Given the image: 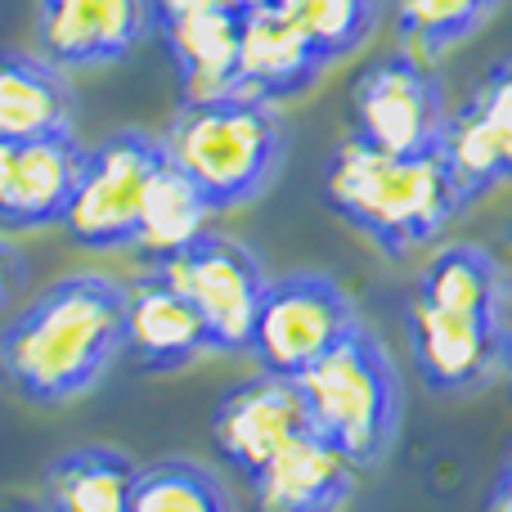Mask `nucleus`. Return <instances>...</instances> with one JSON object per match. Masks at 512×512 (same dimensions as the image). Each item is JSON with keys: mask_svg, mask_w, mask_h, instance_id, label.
I'll return each instance as SVG.
<instances>
[{"mask_svg": "<svg viewBox=\"0 0 512 512\" xmlns=\"http://www.w3.org/2000/svg\"><path fill=\"white\" fill-rule=\"evenodd\" d=\"M486 512H512V508H504V504H486Z\"/></svg>", "mask_w": 512, "mask_h": 512, "instance_id": "obj_30", "label": "nucleus"}, {"mask_svg": "<svg viewBox=\"0 0 512 512\" xmlns=\"http://www.w3.org/2000/svg\"><path fill=\"white\" fill-rule=\"evenodd\" d=\"M445 95L436 72L414 54H382L351 81V135L382 153H436L445 144Z\"/></svg>", "mask_w": 512, "mask_h": 512, "instance_id": "obj_7", "label": "nucleus"}, {"mask_svg": "<svg viewBox=\"0 0 512 512\" xmlns=\"http://www.w3.org/2000/svg\"><path fill=\"white\" fill-rule=\"evenodd\" d=\"M486 504H504V508H512V454H508V463H504V472H499V481H495V490H490Z\"/></svg>", "mask_w": 512, "mask_h": 512, "instance_id": "obj_27", "label": "nucleus"}, {"mask_svg": "<svg viewBox=\"0 0 512 512\" xmlns=\"http://www.w3.org/2000/svg\"><path fill=\"white\" fill-rule=\"evenodd\" d=\"M171 167H180L216 212L248 207L279 180L288 158V126L279 108L252 95L180 104L158 135Z\"/></svg>", "mask_w": 512, "mask_h": 512, "instance_id": "obj_3", "label": "nucleus"}, {"mask_svg": "<svg viewBox=\"0 0 512 512\" xmlns=\"http://www.w3.org/2000/svg\"><path fill=\"white\" fill-rule=\"evenodd\" d=\"M301 432H310L306 400L297 378H279V373H261L230 387L212 414L216 454L248 481Z\"/></svg>", "mask_w": 512, "mask_h": 512, "instance_id": "obj_11", "label": "nucleus"}, {"mask_svg": "<svg viewBox=\"0 0 512 512\" xmlns=\"http://www.w3.org/2000/svg\"><path fill=\"white\" fill-rule=\"evenodd\" d=\"M504 319H508V360H504V373L512 378V288L504 283Z\"/></svg>", "mask_w": 512, "mask_h": 512, "instance_id": "obj_28", "label": "nucleus"}, {"mask_svg": "<svg viewBox=\"0 0 512 512\" xmlns=\"http://www.w3.org/2000/svg\"><path fill=\"white\" fill-rule=\"evenodd\" d=\"M441 149L472 203L512 180V59L495 63L468 104L450 117Z\"/></svg>", "mask_w": 512, "mask_h": 512, "instance_id": "obj_14", "label": "nucleus"}, {"mask_svg": "<svg viewBox=\"0 0 512 512\" xmlns=\"http://www.w3.org/2000/svg\"><path fill=\"white\" fill-rule=\"evenodd\" d=\"M153 27V0H36V54L63 72L131 59Z\"/></svg>", "mask_w": 512, "mask_h": 512, "instance_id": "obj_10", "label": "nucleus"}, {"mask_svg": "<svg viewBox=\"0 0 512 512\" xmlns=\"http://www.w3.org/2000/svg\"><path fill=\"white\" fill-rule=\"evenodd\" d=\"M256 512H342L355 495V468L315 432L288 441L252 477Z\"/></svg>", "mask_w": 512, "mask_h": 512, "instance_id": "obj_16", "label": "nucleus"}, {"mask_svg": "<svg viewBox=\"0 0 512 512\" xmlns=\"http://www.w3.org/2000/svg\"><path fill=\"white\" fill-rule=\"evenodd\" d=\"M216 351L207 319L167 283L162 270H144L126 283L122 355L144 373H180L198 355Z\"/></svg>", "mask_w": 512, "mask_h": 512, "instance_id": "obj_13", "label": "nucleus"}, {"mask_svg": "<svg viewBox=\"0 0 512 512\" xmlns=\"http://www.w3.org/2000/svg\"><path fill=\"white\" fill-rule=\"evenodd\" d=\"M23 283H27V261L18 256V248H9V243L0 239V310L18 297Z\"/></svg>", "mask_w": 512, "mask_h": 512, "instance_id": "obj_25", "label": "nucleus"}, {"mask_svg": "<svg viewBox=\"0 0 512 512\" xmlns=\"http://www.w3.org/2000/svg\"><path fill=\"white\" fill-rule=\"evenodd\" d=\"M297 387L310 432L324 436L355 472L387 459L405 418V378L369 328H351L324 360L301 373Z\"/></svg>", "mask_w": 512, "mask_h": 512, "instance_id": "obj_4", "label": "nucleus"}, {"mask_svg": "<svg viewBox=\"0 0 512 512\" xmlns=\"http://www.w3.org/2000/svg\"><path fill=\"white\" fill-rule=\"evenodd\" d=\"M167 274V283L207 319L212 328V346L225 355L248 351L256 306L265 297V274L261 256L248 243L230 239V234H198L185 252H176L171 261L153 265Z\"/></svg>", "mask_w": 512, "mask_h": 512, "instance_id": "obj_8", "label": "nucleus"}, {"mask_svg": "<svg viewBox=\"0 0 512 512\" xmlns=\"http://www.w3.org/2000/svg\"><path fill=\"white\" fill-rule=\"evenodd\" d=\"M243 5H279V0H243Z\"/></svg>", "mask_w": 512, "mask_h": 512, "instance_id": "obj_29", "label": "nucleus"}, {"mask_svg": "<svg viewBox=\"0 0 512 512\" xmlns=\"http://www.w3.org/2000/svg\"><path fill=\"white\" fill-rule=\"evenodd\" d=\"M490 5H499V0H490Z\"/></svg>", "mask_w": 512, "mask_h": 512, "instance_id": "obj_32", "label": "nucleus"}, {"mask_svg": "<svg viewBox=\"0 0 512 512\" xmlns=\"http://www.w3.org/2000/svg\"><path fill=\"white\" fill-rule=\"evenodd\" d=\"M131 512H234L225 481L194 459H158L135 472Z\"/></svg>", "mask_w": 512, "mask_h": 512, "instance_id": "obj_22", "label": "nucleus"}, {"mask_svg": "<svg viewBox=\"0 0 512 512\" xmlns=\"http://www.w3.org/2000/svg\"><path fill=\"white\" fill-rule=\"evenodd\" d=\"M14 512H45V508H14Z\"/></svg>", "mask_w": 512, "mask_h": 512, "instance_id": "obj_31", "label": "nucleus"}, {"mask_svg": "<svg viewBox=\"0 0 512 512\" xmlns=\"http://www.w3.org/2000/svg\"><path fill=\"white\" fill-rule=\"evenodd\" d=\"M414 297L432 306H468V310H504V274L495 256L477 243H450L423 265Z\"/></svg>", "mask_w": 512, "mask_h": 512, "instance_id": "obj_21", "label": "nucleus"}, {"mask_svg": "<svg viewBox=\"0 0 512 512\" xmlns=\"http://www.w3.org/2000/svg\"><path fill=\"white\" fill-rule=\"evenodd\" d=\"M81 162L86 149L77 131L41 135V140H0V230L63 225Z\"/></svg>", "mask_w": 512, "mask_h": 512, "instance_id": "obj_12", "label": "nucleus"}, {"mask_svg": "<svg viewBox=\"0 0 512 512\" xmlns=\"http://www.w3.org/2000/svg\"><path fill=\"white\" fill-rule=\"evenodd\" d=\"M167 162L162 140L149 131H117L86 149L72 203L63 212V230L86 252H122L135 243L140 207L153 171Z\"/></svg>", "mask_w": 512, "mask_h": 512, "instance_id": "obj_6", "label": "nucleus"}, {"mask_svg": "<svg viewBox=\"0 0 512 512\" xmlns=\"http://www.w3.org/2000/svg\"><path fill=\"white\" fill-rule=\"evenodd\" d=\"M216 207L207 203V194L185 176L180 167L162 162L149 180V194L140 207V225H135V243L131 248L144 256L149 265L171 261L176 252H185L198 234H207Z\"/></svg>", "mask_w": 512, "mask_h": 512, "instance_id": "obj_20", "label": "nucleus"}, {"mask_svg": "<svg viewBox=\"0 0 512 512\" xmlns=\"http://www.w3.org/2000/svg\"><path fill=\"white\" fill-rule=\"evenodd\" d=\"M77 126V95L41 54L0 50V140H41Z\"/></svg>", "mask_w": 512, "mask_h": 512, "instance_id": "obj_18", "label": "nucleus"}, {"mask_svg": "<svg viewBox=\"0 0 512 512\" xmlns=\"http://www.w3.org/2000/svg\"><path fill=\"white\" fill-rule=\"evenodd\" d=\"M126 283L81 270L54 279L0 328V378L32 405L95 391L122 360Z\"/></svg>", "mask_w": 512, "mask_h": 512, "instance_id": "obj_1", "label": "nucleus"}, {"mask_svg": "<svg viewBox=\"0 0 512 512\" xmlns=\"http://www.w3.org/2000/svg\"><path fill=\"white\" fill-rule=\"evenodd\" d=\"M162 50L180 81V104H203L239 90V14L198 9V14L158 18Z\"/></svg>", "mask_w": 512, "mask_h": 512, "instance_id": "obj_17", "label": "nucleus"}, {"mask_svg": "<svg viewBox=\"0 0 512 512\" xmlns=\"http://www.w3.org/2000/svg\"><path fill=\"white\" fill-rule=\"evenodd\" d=\"M324 63L364 50L378 27V0H279Z\"/></svg>", "mask_w": 512, "mask_h": 512, "instance_id": "obj_24", "label": "nucleus"}, {"mask_svg": "<svg viewBox=\"0 0 512 512\" xmlns=\"http://www.w3.org/2000/svg\"><path fill=\"white\" fill-rule=\"evenodd\" d=\"M198 9H234L243 14V0H153V14L158 18H176V14H198Z\"/></svg>", "mask_w": 512, "mask_h": 512, "instance_id": "obj_26", "label": "nucleus"}, {"mask_svg": "<svg viewBox=\"0 0 512 512\" xmlns=\"http://www.w3.org/2000/svg\"><path fill=\"white\" fill-rule=\"evenodd\" d=\"M490 9V0H396V32L414 59L436 63L468 41Z\"/></svg>", "mask_w": 512, "mask_h": 512, "instance_id": "obj_23", "label": "nucleus"}, {"mask_svg": "<svg viewBox=\"0 0 512 512\" xmlns=\"http://www.w3.org/2000/svg\"><path fill=\"white\" fill-rule=\"evenodd\" d=\"M324 203L378 252L400 261L441 239L472 207V198L463 194L445 149L405 158L369 149L351 135L324 167Z\"/></svg>", "mask_w": 512, "mask_h": 512, "instance_id": "obj_2", "label": "nucleus"}, {"mask_svg": "<svg viewBox=\"0 0 512 512\" xmlns=\"http://www.w3.org/2000/svg\"><path fill=\"white\" fill-rule=\"evenodd\" d=\"M324 68L283 5H248L239 14V95L283 104L315 86Z\"/></svg>", "mask_w": 512, "mask_h": 512, "instance_id": "obj_15", "label": "nucleus"}, {"mask_svg": "<svg viewBox=\"0 0 512 512\" xmlns=\"http://www.w3.org/2000/svg\"><path fill=\"white\" fill-rule=\"evenodd\" d=\"M360 324L364 319L342 283L319 270H297L265 283V297L252 319L248 355L261 373L301 378Z\"/></svg>", "mask_w": 512, "mask_h": 512, "instance_id": "obj_5", "label": "nucleus"}, {"mask_svg": "<svg viewBox=\"0 0 512 512\" xmlns=\"http://www.w3.org/2000/svg\"><path fill=\"white\" fill-rule=\"evenodd\" d=\"M405 333L414 369L441 396H468L504 373L508 360V319L504 310L432 306L409 292Z\"/></svg>", "mask_w": 512, "mask_h": 512, "instance_id": "obj_9", "label": "nucleus"}, {"mask_svg": "<svg viewBox=\"0 0 512 512\" xmlns=\"http://www.w3.org/2000/svg\"><path fill=\"white\" fill-rule=\"evenodd\" d=\"M135 463L108 445H77L45 468V512H131Z\"/></svg>", "mask_w": 512, "mask_h": 512, "instance_id": "obj_19", "label": "nucleus"}]
</instances>
